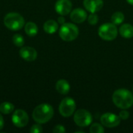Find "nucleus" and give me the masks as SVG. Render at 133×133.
<instances>
[{"mask_svg":"<svg viewBox=\"0 0 133 133\" xmlns=\"http://www.w3.org/2000/svg\"><path fill=\"white\" fill-rule=\"evenodd\" d=\"M112 101L118 108L128 109L133 105V94L127 89H118L114 92Z\"/></svg>","mask_w":133,"mask_h":133,"instance_id":"obj_1","label":"nucleus"},{"mask_svg":"<svg viewBox=\"0 0 133 133\" xmlns=\"http://www.w3.org/2000/svg\"><path fill=\"white\" fill-rule=\"evenodd\" d=\"M54 115V109L48 104H41L37 106L33 111V118L38 124L49 122Z\"/></svg>","mask_w":133,"mask_h":133,"instance_id":"obj_2","label":"nucleus"},{"mask_svg":"<svg viewBox=\"0 0 133 133\" xmlns=\"http://www.w3.org/2000/svg\"><path fill=\"white\" fill-rule=\"evenodd\" d=\"M23 17L17 12H9L4 18L5 26L12 30H19L24 25Z\"/></svg>","mask_w":133,"mask_h":133,"instance_id":"obj_3","label":"nucleus"},{"mask_svg":"<svg viewBox=\"0 0 133 133\" xmlns=\"http://www.w3.org/2000/svg\"><path fill=\"white\" fill-rule=\"evenodd\" d=\"M79 35L78 27L71 23H65L59 30V36L65 41H72Z\"/></svg>","mask_w":133,"mask_h":133,"instance_id":"obj_4","label":"nucleus"},{"mask_svg":"<svg viewBox=\"0 0 133 133\" xmlns=\"http://www.w3.org/2000/svg\"><path fill=\"white\" fill-rule=\"evenodd\" d=\"M99 37L107 41L115 40L118 36V29L116 25L112 23H107L102 24L98 29Z\"/></svg>","mask_w":133,"mask_h":133,"instance_id":"obj_5","label":"nucleus"},{"mask_svg":"<svg viewBox=\"0 0 133 133\" xmlns=\"http://www.w3.org/2000/svg\"><path fill=\"white\" fill-rule=\"evenodd\" d=\"M73 120L76 125L83 128L87 127L91 124L93 117L88 111L85 109H79L74 113Z\"/></svg>","mask_w":133,"mask_h":133,"instance_id":"obj_6","label":"nucleus"},{"mask_svg":"<svg viewBox=\"0 0 133 133\" xmlns=\"http://www.w3.org/2000/svg\"><path fill=\"white\" fill-rule=\"evenodd\" d=\"M76 104L75 101L71 97L64 98L59 104V113L65 118L70 117L76 111Z\"/></svg>","mask_w":133,"mask_h":133,"instance_id":"obj_7","label":"nucleus"},{"mask_svg":"<svg viewBox=\"0 0 133 133\" xmlns=\"http://www.w3.org/2000/svg\"><path fill=\"white\" fill-rule=\"evenodd\" d=\"M101 122L102 125L107 128H115L120 125L121 118L119 116L113 113H104L101 117Z\"/></svg>","mask_w":133,"mask_h":133,"instance_id":"obj_8","label":"nucleus"},{"mask_svg":"<svg viewBox=\"0 0 133 133\" xmlns=\"http://www.w3.org/2000/svg\"><path fill=\"white\" fill-rule=\"evenodd\" d=\"M12 121L15 126L18 128H23L27 125L29 121V117L25 111L22 109H18L16 110L15 112L13 113L12 117Z\"/></svg>","mask_w":133,"mask_h":133,"instance_id":"obj_9","label":"nucleus"},{"mask_svg":"<svg viewBox=\"0 0 133 133\" xmlns=\"http://www.w3.org/2000/svg\"><path fill=\"white\" fill-rule=\"evenodd\" d=\"M72 2L70 0H58L55 3V11L61 16H65L71 12Z\"/></svg>","mask_w":133,"mask_h":133,"instance_id":"obj_10","label":"nucleus"},{"mask_svg":"<svg viewBox=\"0 0 133 133\" xmlns=\"http://www.w3.org/2000/svg\"><path fill=\"white\" fill-rule=\"evenodd\" d=\"M84 8L91 13L99 12L104 5L103 0H83Z\"/></svg>","mask_w":133,"mask_h":133,"instance_id":"obj_11","label":"nucleus"},{"mask_svg":"<svg viewBox=\"0 0 133 133\" xmlns=\"http://www.w3.org/2000/svg\"><path fill=\"white\" fill-rule=\"evenodd\" d=\"M19 55L21 58L28 62L34 61L37 57V51L31 47H23L19 50Z\"/></svg>","mask_w":133,"mask_h":133,"instance_id":"obj_12","label":"nucleus"},{"mask_svg":"<svg viewBox=\"0 0 133 133\" xmlns=\"http://www.w3.org/2000/svg\"><path fill=\"white\" fill-rule=\"evenodd\" d=\"M87 12L81 8H76L73 9L70 13L71 20L76 23H82L87 19Z\"/></svg>","mask_w":133,"mask_h":133,"instance_id":"obj_13","label":"nucleus"},{"mask_svg":"<svg viewBox=\"0 0 133 133\" xmlns=\"http://www.w3.org/2000/svg\"><path fill=\"white\" fill-rule=\"evenodd\" d=\"M55 88H56V90L60 94L65 95V94H69V92L70 90V85L68 81H66L65 79H60L56 83Z\"/></svg>","mask_w":133,"mask_h":133,"instance_id":"obj_14","label":"nucleus"},{"mask_svg":"<svg viewBox=\"0 0 133 133\" xmlns=\"http://www.w3.org/2000/svg\"><path fill=\"white\" fill-rule=\"evenodd\" d=\"M119 34L124 38H132L133 37V26L129 23H125L119 28Z\"/></svg>","mask_w":133,"mask_h":133,"instance_id":"obj_15","label":"nucleus"},{"mask_svg":"<svg viewBox=\"0 0 133 133\" xmlns=\"http://www.w3.org/2000/svg\"><path fill=\"white\" fill-rule=\"evenodd\" d=\"M58 29V24L54 19L47 20L44 24V30L47 34H55Z\"/></svg>","mask_w":133,"mask_h":133,"instance_id":"obj_16","label":"nucleus"},{"mask_svg":"<svg viewBox=\"0 0 133 133\" xmlns=\"http://www.w3.org/2000/svg\"><path fill=\"white\" fill-rule=\"evenodd\" d=\"M25 32L28 36L30 37H34L35 35H37V32H38V27L37 26L36 23H33V22H28L26 23L25 25Z\"/></svg>","mask_w":133,"mask_h":133,"instance_id":"obj_17","label":"nucleus"},{"mask_svg":"<svg viewBox=\"0 0 133 133\" xmlns=\"http://www.w3.org/2000/svg\"><path fill=\"white\" fill-rule=\"evenodd\" d=\"M111 22L115 25H120L125 20V15L122 12H115L111 16Z\"/></svg>","mask_w":133,"mask_h":133,"instance_id":"obj_18","label":"nucleus"},{"mask_svg":"<svg viewBox=\"0 0 133 133\" xmlns=\"http://www.w3.org/2000/svg\"><path fill=\"white\" fill-rule=\"evenodd\" d=\"M14 110V105L9 102H2L0 104V111L4 115H9Z\"/></svg>","mask_w":133,"mask_h":133,"instance_id":"obj_19","label":"nucleus"},{"mask_svg":"<svg viewBox=\"0 0 133 133\" xmlns=\"http://www.w3.org/2000/svg\"><path fill=\"white\" fill-rule=\"evenodd\" d=\"M12 41L14 44L17 47H23L24 44V38L21 34H16L12 37Z\"/></svg>","mask_w":133,"mask_h":133,"instance_id":"obj_20","label":"nucleus"},{"mask_svg":"<svg viewBox=\"0 0 133 133\" xmlns=\"http://www.w3.org/2000/svg\"><path fill=\"white\" fill-rule=\"evenodd\" d=\"M90 133H104V129L102 126V125L99 123H94L90 128Z\"/></svg>","mask_w":133,"mask_h":133,"instance_id":"obj_21","label":"nucleus"},{"mask_svg":"<svg viewBox=\"0 0 133 133\" xmlns=\"http://www.w3.org/2000/svg\"><path fill=\"white\" fill-rule=\"evenodd\" d=\"M99 21V17L95 13H91L88 16V23L90 25H96Z\"/></svg>","mask_w":133,"mask_h":133,"instance_id":"obj_22","label":"nucleus"},{"mask_svg":"<svg viewBox=\"0 0 133 133\" xmlns=\"http://www.w3.org/2000/svg\"><path fill=\"white\" fill-rule=\"evenodd\" d=\"M30 132L31 133H41L43 132V129L41 127V125H34L31 129H30Z\"/></svg>","mask_w":133,"mask_h":133,"instance_id":"obj_23","label":"nucleus"},{"mask_svg":"<svg viewBox=\"0 0 133 133\" xmlns=\"http://www.w3.org/2000/svg\"><path fill=\"white\" fill-rule=\"evenodd\" d=\"M118 116L122 120H126L129 118V113L128 111H126V109H122V111H120Z\"/></svg>","mask_w":133,"mask_h":133,"instance_id":"obj_24","label":"nucleus"},{"mask_svg":"<svg viewBox=\"0 0 133 133\" xmlns=\"http://www.w3.org/2000/svg\"><path fill=\"white\" fill-rule=\"evenodd\" d=\"M53 132L54 133H64L65 132V129L63 125H58L54 127L53 129Z\"/></svg>","mask_w":133,"mask_h":133,"instance_id":"obj_25","label":"nucleus"},{"mask_svg":"<svg viewBox=\"0 0 133 133\" xmlns=\"http://www.w3.org/2000/svg\"><path fill=\"white\" fill-rule=\"evenodd\" d=\"M58 23H60V24H64L65 23V17L63 16H59L58 18Z\"/></svg>","mask_w":133,"mask_h":133,"instance_id":"obj_26","label":"nucleus"},{"mask_svg":"<svg viewBox=\"0 0 133 133\" xmlns=\"http://www.w3.org/2000/svg\"><path fill=\"white\" fill-rule=\"evenodd\" d=\"M3 127H4V120H3L2 115H0V130L2 129Z\"/></svg>","mask_w":133,"mask_h":133,"instance_id":"obj_27","label":"nucleus"},{"mask_svg":"<svg viewBox=\"0 0 133 133\" xmlns=\"http://www.w3.org/2000/svg\"><path fill=\"white\" fill-rule=\"evenodd\" d=\"M126 1H127V2H128L129 4L133 5V0H126Z\"/></svg>","mask_w":133,"mask_h":133,"instance_id":"obj_28","label":"nucleus"}]
</instances>
